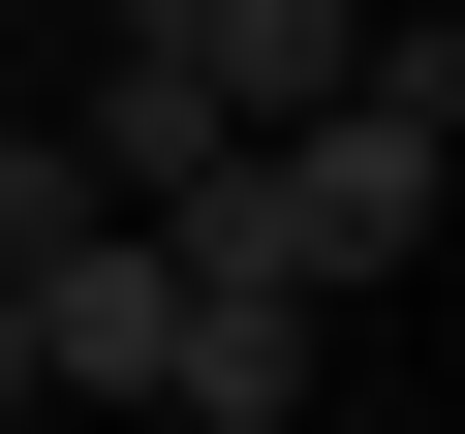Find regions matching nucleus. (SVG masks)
Masks as SVG:
<instances>
[{
  "instance_id": "6",
  "label": "nucleus",
  "mask_w": 465,
  "mask_h": 434,
  "mask_svg": "<svg viewBox=\"0 0 465 434\" xmlns=\"http://www.w3.org/2000/svg\"><path fill=\"white\" fill-rule=\"evenodd\" d=\"M94 32H124V0H94Z\"/></svg>"
},
{
  "instance_id": "4",
  "label": "nucleus",
  "mask_w": 465,
  "mask_h": 434,
  "mask_svg": "<svg viewBox=\"0 0 465 434\" xmlns=\"http://www.w3.org/2000/svg\"><path fill=\"white\" fill-rule=\"evenodd\" d=\"M311 341H341V311H280V280H186L155 403H186V434H311Z\"/></svg>"
},
{
  "instance_id": "2",
  "label": "nucleus",
  "mask_w": 465,
  "mask_h": 434,
  "mask_svg": "<svg viewBox=\"0 0 465 434\" xmlns=\"http://www.w3.org/2000/svg\"><path fill=\"white\" fill-rule=\"evenodd\" d=\"M0 311H32V403H155V341H186V249H155V217H63Z\"/></svg>"
},
{
  "instance_id": "5",
  "label": "nucleus",
  "mask_w": 465,
  "mask_h": 434,
  "mask_svg": "<svg viewBox=\"0 0 465 434\" xmlns=\"http://www.w3.org/2000/svg\"><path fill=\"white\" fill-rule=\"evenodd\" d=\"M0 403H32V311H0Z\"/></svg>"
},
{
  "instance_id": "3",
  "label": "nucleus",
  "mask_w": 465,
  "mask_h": 434,
  "mask_svg": "<svg viewBox=\"0 0 465 434\" xmlns=\"http://www.w3.org/2000/svg\"><path fill=\"white\" fill-rule=\"evenodd\" d=\"M155 63L217 124H311V94H372V0H155Z\"/></svg>"
},
{
  "instance_id": "1",
  "label": "nucleus",
  "mask_w": 465,
  "mask_h": 434,
  "mask_svg": "<svg viewBox=\"0 0 465 434\" xmlns=\"http://www.w3.org/2000/svg\"><path fill=\"white\" fill-rule=\"evenodd\" d=\"M434 155H465L434 94H311V124H249V155H186V186H155V249H186V280L341 311V280H403V249H434Z\"/></svg>"
}]
</instances>
